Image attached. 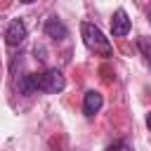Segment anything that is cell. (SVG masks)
Segmentation results:
<instances>
[{"instance_id":"6da1fadb","label":"cell","mask_w":151,"mask_h":151,"mask_svg":"<svg viewBox=\"0 0 151 151\" xmlns=\"http://www.w3.org/2000/svg\"><path fill=\"white\" fill-rule=\"evenodd\" d=\"M80 35H83V42H85V47H87L90 52L101 54V57H106V59L113 54V47H111L109 38L101 33L99 26H94V24H90V21H83V24H80Z\"/></svg>"},{"instance_id":"8992f818","label":"cell","mask_w":151,"mask_h":151,"mask_svg":"<svg viewBox=\"0 0 151 151\" xmlns=\"http://www.w3.org/2000/svg\"><path fill=\"white\" fill-rule=\"evenodd\" d=\"M42 31H45V35H47V38H52V40H57V42H59V40H64V38L68 35V28H66V26H64V21H61L59 17H54V14H52V17H47V21H45V28H42Z\"/></svg>"},{"instance_id":"ba28073f","label":"cell","mask_w":151,"mask_h":151,"mask_svg":"<svg viewBox=\"0 0 151 151\" xmlns=\"http://www.w3.org/2000/svg\"><path fill=\"white\" fill-rule=\"evenodd\" d=\"M137 47H139V52H142L144 61L151 66V40H149L146 35H142V38H137Z\"/></svg>"},{"instance_id":"277c9868","label":"cell","mask_w":151,"mask_h":151,"mask_svg":"<svg viewBox=\"0 0 151 151\" xmlns=\"http://www.w3.org/2000/svg\"><path fill=\"white\" fill-rule=\"evenodd\" d=\"M101 106H104L101 92H99V90H87V92H85V99H83V113H85L87 118H92V116H97V113L101 111Z\"/></svg>"},{"instance_id":"3957f363","label":"cell","mask_w":151,"mask_h":151,"mask_svg":"<svg viewBox=\"0 0 151 151\" xmlns=\"http://www.w3.org/2000/svg\"><path fill=\"white\" fill-rule=\"evenodd\" d=\"M26 35H28L26 24H24L21 19H12L9 26H7V31H5V42H7L9 47H17V45H21V42L26 40Z\"/></svg>"},{"instance_id":"30bf717a","label":"cell","mask_w":151,"mask_h":151,"mask_svg":"<svg viewBox=\"0 0 151 151\" xmlns=\"http://www.w3.org/2000/svg\"><path fill=\"white\" fill-rule=\"evenodd\" d=\"M146 127H149V130H151V111H149V113H146Z\"/></svg>"},{"instance_id":"5b68a950","label":"cell","mask_w":151,"mask_h":151,"mask_svg":"<svg viewBox=\"0 0 151 151\" xmlns=\"http://www.w3.org/2000/svg\"><path fill=\"white\" fill-rule=\"evenodd\" d=\"M130 26H132V21H130L127 12L125 9H116L113 17H111V33L116 38H123V35L130 33Z\"/></svg>"},{"instance_id":"52a82bcc","label":"cell","mask_w":151,"mask_h":151,"mask_svg":"<svg viewBox=\"0 0 151 151\" xmlns=\"http://www.w3.org/2000/svg\"><path fill=\"white\" fill-rule=\"evenodd\" d=\"M19 92L21 94H35L38 92V85H35V73H24L19 78Z\"/></svg>"},{"instance_id":"7a4b0ae2","label":"cell","mask_w":151,"mask_h":151,"mask_svg":"<svg viewBox=\"0 0 151 151\" xmlns=\"http://www.w3.org/2000/svg\"><path fill=\"white\" fill-rule=\"evenodd\" d=\"M35 85L38 92H47V94H57L66 87V78L59 68H47L42 73H35Z\"/></svg>"},{"instance_id":"9c48e42d","label":"cell","mask_w":151,"mask_h":151,"mask_svg":"<svg viewBox=\"0 0 151 151\" xmlns=\"http://www.w3.org/2000/svg\"><path fill=\"white\" fill-rule=\"evenodd\" d=\"M120 149H125V146H123V142H116V144H111L106 151H120Z\"/></svg>"}]
</instances>
